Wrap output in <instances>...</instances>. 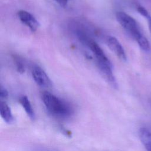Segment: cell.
<instances>
[{
	"label": "cell",
	"mask_w": 151,
	"mask_h": 151,
	"mask_svg": "<svg viewBox=\"0 0 151 151\" xmlns=\"http://www.w3.org/2000/svg\"><path fill=\"white\" fill-rule=\"evenodd\" d=\"M41 98L47 111L53 116L67 119L72 114L73 111L70 104L51 93L42 92Z\"/></svg>",
	"instance_id": "obj_1"
},
{
	"label": "cell",
	"mask_w": 151,
	"mask_h": 151,
	"mask_svg": "<svg viewBox=\"0 0 151 151\" xmlns=\"http://www.w3.org/2000/svg\"><path fill=\"white\" fill-rule=\"evenodd\" d=\"M116 18L120 25L134 39L142 34L136 21L129 14L119 11L116 14Z\"/></svg>",
	"instance_id": "obj_2"
},
{
	"label": "cell",
	"mask_w": 151,
	"mask_h": 151,
	"mask_svg": "<svg viewBox=\"0 0 151 151\" xmlns=\"http://www.w3.org/2000/svg\"><path fill=\"white\" fill-rule=\"evenodd\" d=\"M32 78L37 85L48 88L52 86V81L44 70L38 65H34L31 70Z\"/></svg>",
	"instance_id": "obj_3"
},
{
	"label": "cell",
	"mask_w": 151,
	"mask_h": 151,
	"mask_svg": "<svg viewBox=\"0 0 151 151\" xmlns=\"http://www.w3.org/2000/svg\"><path fill=\"white\" fill-rule=\"evenodd\" d=\"M96 64L99 70L100 74L105 79V80L113 88H117L118 87V84L113 73L112 65L100 63H96Z\"/></svg>",
	"instance_id": "obj_4"
},
{
	"label": "cell",
	"mask_w": 151,
	"mask_h": 151,
	"mask_svg": "<svg viewBox=\"0 0 151 151\" xmlns=\"http://www.w3.org/2000/svg\"><path fill=\"white\" fill-rule=\"evenodd\" d=\"M85 44L87 45H88V47L90 48L92 52L94 54L96 59V63H100L103 64L112 65L110 60L105 55L102 49L96 41L90 38L86 41Z\"/></svg>",
	"instance_id": "obj_5"
},
{
	"label": "cell",
	"mask_w": 151,
	"mask_h": 151,
	"mask_svg": "<svg viewBox=\"0 0 151 151\" xmlns=\"http://www.w3.org/2000/svg\"><path fill=\"white\" fill-rule=\"evenodd\" d=\"M18 16L20 21L28 27L32 32H35L40 26L37 19L29 12L25 10H19L18 12Z\"/></svg>",
	"instance_id": "obj_6"
},
{
	"label": "cell",
	"mask_w": 151,
	"mask_h": 151,
	"mask_svg": "<svg viewBox=\"0 0 151 151\" xmlns=\"http://www.w3.org/2000/svg\"><path fill=\"white\" fill-rule=\"evenodd\" d=\"M107 42L109 48L117 56V57L122 61H126L127 57L124 48L116 38L110 37Z\"/></svg>",
	"instance_id": "obj_7"
},
{
	"label": "cell",
	"mask_w": 151,
	"mask_h": 151,
	"mask_svg": "<svg viewBox=\"0 0 151 151\" xmlns=\"http://www.w3.org/2000/svg\"><path fill=\"white\" fill-rule=\"evenodd\" d=\"M139 136L147 151H151V132L146 128H140L139 131Z\"/></svg>",
	"instance_id": "obj_8"
},
{
	"label": "cell",
	"mask_w": 151,
	"mask_h": 151,
	"mask_svg": "<svg viewBox=\"0 0 151 151\" xmlns=\"http://www.w3.org/2000/svg\"><path fill=\"white\" fill-rule=\"evenodd\" d=\"M0 114L2 119L6 123L10 124L14 122V119L11 110L5 101H1Z\"/></svg>",
	"instance_id": "obj_9"
},
{
	"label": "cell",
	"mask_w": 151,
	"mask_h": 151,
	"mask_svg": "<svg viewBox=\"0 0 151 151\" xmlns=\"http://www.w3.org/2000/svg\"><path fill=\"white\" fill-rule=\"evenodd\" d=\"M19 101L29 119L32 120H34L35 117V113L28 97L26 96H21L19 99Z\"/></svg>",
	"instance_id": "obj_10"
},
{
	"label": "cell",
	"mask_w": 151,
	"mask_h": 151,
	"mask_svg": "<svg viewBox=\"0 0 151 151\" xmlns=\"http://www.w3.org/2000/svg\"><path fill=\"white\" fill-rule=\"evenodd\" d=\"M135 40L137 41L139 46L142 50L145 51H148L150 50V47L149 42L148 41L147 39L142 34L138 36Z\"/></svg>",
	"instance_id": "obj_11"
},
{
	"label": "cell",
	"mask_w": 151,
	"mask_h": 151,
	"mask_svg": "<svg viewBox=\"0 0 151 151\" xmlns=\"http://www.w3.org/2000/svg\"><path fill=\"white\" fill-rule=\"evenodd\" d=\"M13 59L15 63L17 71L21 74L24 73L25 72V64L22 59L19 56H18L16 55H14Z\"/></svg>",
	"instance_id": "obj_12"
},
{
	"label": "cell",
	"mask_w": 151,
	"mask_h": 151,
	"mask_svg": "<svg viewBox=\"0 0 151 151\" xmlns=\"http://www.w3.org/2000/svg\"><path fill=\"white\" fill-rule=\"evenodd\" d=\"M137 10L139 14H140V15H142L143 17H145L147 19L151 17L150 15H149L148 11L143 6H138L137 8Z\"/></svg>",
	"instance_id": "obj_13"
},
{
	"label": "cell",
	"mask_w": 151,
	"mask_h": 151,
	"mask_svg": "<svg viewBox=\"0 0 151 151\" xmlns=\"http://www.w3.org/2000/svg\"><path fill=\"white\" fill-rule=\"evenodd\" d=\"M8 96V92L6 90V89L4 88L2 86H1V88H0V97H1V100L7 99Z\"/></svg>",
	"instance_id": "obj_14"
},
{
	"label": "cell",
	"mask_w": 151,
	"mask_h": 151,
	"mask_svg": "<svg viewBox=\"0 0 151 151\" xmlns=\"http://www.w3.org/2000/svg\"><path fill=\"white\" fill-rule=\"evenodd\" d=\"M58 4H59L62 7H65L67 5L69 0H54Z\"/></svg>",
	"instance_id": "obj_15"
},
{
	"label": "cell",
	"mask_w": 151,
	"mask_h": 151,
	"mask_svg": "<svg viewBox=\"0 0 151 151\" xmlns=\"http://www.w3.org/2000/svg\"><path fill=\"white\" fill-rule=\"evenodd\" d=\"M148 25H149V29L150 30V32L151 33V17L149 18L148 19Z\"/></svg>",
	"instance_id": "obj_16"
}]
</instances>
